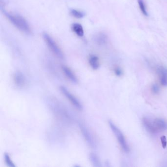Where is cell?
Segmentation results:
<instances>
[{
    "instance_id": "obj_18",
    "label": "cell",
    "mask_w": 167,
    "mask_h": 167,
    "mask_svg": "<svg viewBox=\"0 0 167 167\" xmlns=\"http://www.w3.org/2000/svg\"><path fill=\"white\" fill-rule=\"evenodd\" d=\"M160 140H161L162 146L163 148H165L167 145V141L166 137L165 136H162L160 138Z\"/></svg>"
},
{
    "instance_id": "obj_12",
    "label": "cell",
    "mask_w": 167,
    "mask_h": 167,
    "mask_svg": "<svg viewBox=\"0 0 167 167\" xmlns=\"http://www.w3.org/2000/svg\"><path fill=\"white\" fill-rule=\"evenodd\" d=\"M89 63L92 68L94 70H97L100 67L99 58L95 55H91L90 56Z\"/></svg>"
},
{
    "instance_id": "obj_16",
    "label": "cell",
    "mask_w": 167,
    "mask_h": 167,
    "mask_svg": "<svg viewBox=\"0 0 167 167\" xmlns=\"http://www.w3.org/2000/svg\"><path fill=\"white\" fill-rule=\"evenodd\" d=\"M139 6L140 8V10L145 16H148V13L146 11V8L145 6V3L144 2V0H137Z\"/></svg>"
},
{
    "instance_id": "obj_10",
    "label": "cell",
    "mask_w": 167,
    "mask_h": 167,
    "mask_svg": "<svg viewBox=\"0 0 167 167\" xmlns=\"http://www.w3.org/2000/svg\"><path fill=\"white\" fill-rule=\"evenodd\" d=\"M14 81L16 86L22 87L25 83V78L21 72H17L14 75Z\"/></svg>"
},
{
    "instance_id": "obj_1",
    "label": "cell",
    "mask_w": 167,
    "mask_h": 167,
    "mask_svg": "<svg viewBox=\"0 0 167 167\" xmlns=\"http://www.w3.org/2000/svg\"><path fill=\"white\" fill-rule=\"evenodd\" d=\"M3 14L10 22L14 25L15 27L25 34H31V29L27 21L19 15L3 11Z\"/></svg>"
},
{
    "instance_id": "obj_13",
    "label": "cell",
    "mask_w": 167,
    "mask_h": 167,
    "mask_svg": "<svg viewBox=\"0 0 167 167\" xmlns=\"http://www.w3.org/2000/svg\"><path fill=\"white\" fill-rule=\"evenodd\" d=\"M89 159L91 164L95 167H100V161L97 155L94 153H91L89 155Z\"/></svg>"
},
{
    "instance_id": "obj_9",
    "label": "cell",
    "mask_w": 167,
    "mask_h": 167,
    "mask_svg": "<svg viewBox=\"0 0 167 167\" xmlns=\"http://www.w3.org/2000/svg\"><path fill=\"white\" fill-rule=\"evenodd\" d=\"M62 69L64 74L70 81H72V82L75 84L78 83V79L73 72H72V70H70V69L65 66H62Z\"/></svg>"
},
{
    "instance_id": "obj_11",
    "label": "cell",
    "mask_w": 167,
    "mask_h": 167,
    "mask_svg": "<svg viewBox=\"0 0 167 167\" xmlns=\"http://www.w3.org/2000/svg\"><path fill=\"white\" fill-rule=\"evenodd\" d=\"M72 29L73 31L78 36H83L85 32L82 26L80 24L78 23H74L72 25Z\"/></svg>"
},
{
    "instance_id": "obj_7",
    "label": "cell",
    "mask_w": 167,
    "mask_h": 167,
    "mask_svg": "<svg viewBox=\"0 0 167 167\" xmlns=\"http://www.w3.org/2000/svg\"><path fill=\"white\" fill-rule=\"evenodd\" d=\"M157 73L159 76L160 81L163 86H167V69L163 66H159L157 68Z\"/></svg>"
},
{
    "instance_id": "obj_3",
    "label": "cell",
    "mask_w": 167,
    "mask_h": 167,
    "mask_svg": "<svg viewBox=\"0 0 167 167\" xmlns=\"http://www.w3.org/2000/svg\"><path fill=\"white\" fill-rule=\"evenodd\" d=\"M43 37L49 49L52 51V52L54 55H56V56L58 58L61 59H64V57L63 53H62V51L59 48V47L57 46L56 43L53 40V38L46 33L43 34Z\"/></svg>"
},
{
    "instance_id": "obj_5",
    "label": "cell",
    "mask_w": 167,
    "mask_h": 167,
    "mask_svg": "<svg viewBox=\"0 0 167 167\" xmlns=\"http://www.w3.org/2000/svg\"><path fill=\"white\" fill-rule=\"evenodd\" d=\"M79 126H80V129L81 131V133L82 134L83 136L85 138V140H86L88 144L91 147H94V144H95L94 140L91 134L89 133L88 130L82 124H79Z\"/></svg>"
},
{
    "instance_id": "obj_19",
    "label": "cell",
    "mask_w": 167,
    "mask_h": 167,
    "mask_svg": "<svg viewBox=\"0 0 167 167\" xmlns=\"http://www.w3.org/2000/svg\"><path fill=\"white\" fill-rule=\"evenodd\" d=\"M151 90L153 93L157 94H158L159 92V86H158L156 84H154L153 85L151 86Z\"/></svg>"
},
{
    "instance_id": "obj_2",
    "label": "cell",
    "mask_w": 167,
    "mask_h": 167,
    "mask_svg": "<svg viewBox=\"0 0 167 167\" xmlns=\"http://www.w3.org/2000/svg\"><path fill=\"white\" fill-rule=\"evenodd\" d=\"M108 124H109L110 129L113 131V133L116 137L118 143L121 146L122 148L123 149V151L124 152L129 153V146L127 144L126 141L125 137H124L123 133L120 131V129L111 121H109Z\"/></svg>"
},
{
    "instance_id": "obj_4",
    "label": "cell",
    "mask_w": 167,
    "mask_h": 167,
    "mask_svg": "<svg viewBox=\"0 0 167 167\" xmlns=\"http://www.w3.org/2000/svg\"><path fill=\"white\" fill-rule=\"evenodd\" d=\"M60 90L62 94L68 99L71 104L78 109V110H82L83 109V106L80 100L77 99L75 96L70 92L64 86H61L60 87Z\"/></svg>"
},
{
    "instance_id": "obj_6",
    "label": "cell",
    "mask_w": 167,
    "mask_h": 167,
    "mask_svg": "<svg viewBox=\"0 0 167 167\" xmlns=\"http://www.w3.org/2000/svg\"><path fill=\"white\" fill-rule=\"evenodd\" d=\"M143 124L145 129L150 133L155 134L158 133L157 131L153 122V120L148 118H144L143 119Z\"/></svg>"
},
{
    "instance_id": "obj_8",
    "label": "cell",
    "mask_w": 167,
    "mask_h": 167,
    "mask_svg": "<svg viewBox=\"0 0 167 167\" xmlns=\"http://www.w3.org/2000/svg\"><path fill=\"white\" fill-rule=\"evenodd\" d=\"M153 122L158 132L167 130V123L164 120L161 118H156L153 120Z\"/></svg>"
},
{
    "instance_id": "obj_15",
    "label": "cell",
    "mask_w": 167,
    "mask_h": 167,
    "mask_svg": "<svg viewBox=\"0 0 167 167\" xmlns=\"http://www.w3.org/2000/svg\"><path fill=\"white\" fill-rule=\"evenodd\" d=\"M70 14L74 17L78 18V19L82 18L85 15V13L78 10H74V9H72L70 10Z\"/></svg>"
},
{
    "instance_id": "obj_20",
    "label": "cell",
    "mask_w": 167,
    "mask_h": 167,
    "mask_svg": "<svg viewBox=\"0 0 167 167\" xmlns=\"http://www.w3.org/2000/svg\"><path fill=\"white\" fill-rule=\"evenodd\" d=\"M115 73L117 76H121L123 74V72L119 68H116L115 69Z\"/></svg>"
},
{
    "instance_id": "obj_17",
    "label": "cell",
    "mask_w": 167,
    "mask_h": 167,
    "mask_svg": "<svg viewBox=\"0 0 167 167\" xmlns=\"http://www.w3.org/2000/svg\"><path fill=\"white\" fill-rule=\"evenodd\" d=\"M5 157V162L6 165L10 167H15L14 163L13 162V161L11 160V158L8 153H5L4 155Z\"/></svg>"
},
{
    "instance_id": "obj_14",
    "label": "cell",
    "mask_w": 167,
    "mask_h": 167,
    "mask_svg": "<svg viewBox=\"0 0 167 167\" xmlns=\"http://www.w3.org/2000/svg\"><path fill=\"white\" fill-rule=\"evenodd\" d=\"M106 35L103 34H99L95 37V41L98 44L102 45L107 41Z\"/></svg>"
}]
</instances>
